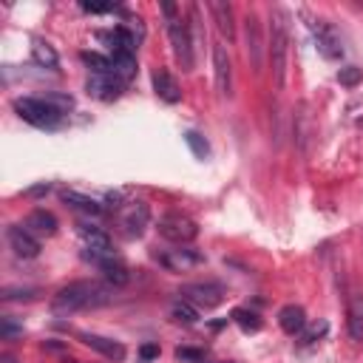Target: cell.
Wrapping results in <instances>:
<instances>
[{"label": "cell", "instance_id": "obj_1", "mask_svg": "<svg viewBox=\"0 0 363 363\" xmlns=\"http://www.w3.org/2000/svg\"><path fill=\"white\" fill-rule=\"evenodd\" d=\"M113 301V286L99 284V281H74L62 286L54 295V309L57 312H79V309H96Z\"/></svg>", "mask_w": 363, "mask_h": 363}, {"label": "cell", "instance_id": "obj_2", "mask_svg": "<svg viewBox=\"0 0 363 363\" xmlns=\"http://www.w3.org/2000/svg\"><path fill=\"white\" fill-rule=\"evenodd\" d=\"M269 60H272V74L275 85L284 88L286 79V51H289V31H286V14L281 9H272L269 14Z\"/></svg>", "mask_w": 363, "mask_h": 363}, {"label": "cell", "instance_id": "obj_3", "mask_svg": "<svg viewBox=\"0 0 363 363\" xmlns=\"http://www.w3.org/2000/svg\"><path fill=\"white\" fill-rule=\"evenodd\" d=\"M162 11L167 17V34H170L173 57L182 65V71H190L193 68V37H190V28H187V23L179 20L173 3H162Z\"/></svg>", "mask_w": 363, "mask_h": 363}, {"label": "cell", "instance_id": "obj_4", "mask_svg": "<svg viewBox=\"0 0 363 363\" xmlns=\"http://www.w3.org/2000/svg\"><path fill=\"white\" fill-rule=\"evenodd\" d=\"M14 111L20 113V119H26L34 128H57L65 116L45 96H20L14 99Z\"/></svg>", "mask_w": 363, "mask_h": 363}, {"label": "cell", "instance_id": "obj_5", "mask_svg": "<svg viewBox=\"0 0 363 363\" xmlns=\"http://www.w3.org/2000/svg\"><path fill=\"white\" fill-rule=\"evenodd\" d=\"M159 235H164L173 244H187V241H193L199 235V227L184 213H164L159 218Z\"/></svg>", "mask_w": 363, "mask_h": 363}, {"label": "cell", "instance_id": "obj_6", "mask_svg": "<svg viewBox=\"0 0 363 363\" xmlns=\"http://www.w3.org/2000/svg\"><path fill=\"white\" fill-rule=\"evenodd\" d=\"M184 301H190L196 309H213L224 301V286L216 281H196V284H184L179 292Z\"/></svg>", "mask_w": 363, "mask_h": 363}, {"label": "cell", "instance_id": "obj_7", "mask_svg": "<svg viewBox=\"0 0 363 363\" xmlns=\"http://www.w3.org/2000/svg\"><path fill=\"white\" fill-rule=\"evenodd\" d=\"M147 218H150V207H147L145 201L128 204V207L122 210V218H119L122 233H125L128 238H139V235L145 233V227H147Z\"/></svg>", "mask_w": 363, "mask_h": 363}, {"label": "cell", "instance_id": "obj_8", "mask_svg": "<svg viewBox=\"0 0 363 363\" xmlns=\"http://www.w3.org/2000/svg\"><path fill=\"white\" fill-rule=\"evenodd\" d=\"M213 74H216V88L218 94L230 96L233 94V62H230V54L221 43L213 45Z\"/></svg>", "mask_w": 363, "mask_h": 363}, {"label": "cell", "instance_id": "obj_9", "mask_svg": "<svg viewBox=\"0 0 363 363\" xmlns=\"http://www.w3.org/2000/svg\"><path fill=\"white\" fill-rule=\"evenodd\" d=\"M122 88H125V82L116 74H91L88 77V94L102 99V102L116 99L122 94Z\"/></svg>", "mask_w": 363, "mask_h": 363}, {"label": "cell", "instance_id": "obj_10", "mask_svg": "<svg viewBox=\"0 0 363 363\" xmlns=\"http://www.w3.org/2000/svg\"><path fill=\"white\" fill-rule=\"evenodd\" d=\"M85 255H88L91 261H96V267H99V272H102L105 284H111V286H125V284H128V278H130L128 267H125L122 261L111 258V252H108V255H94V252H85Z\"/></svg>", "mask_w": 363, "mask_h": 363}, {"label": "cell", "instance_id": "obj_11", "mask_svg": "<svg viewBox=\"0 0 363 363\" xmlns=\"http://www.w3.org/2000/svg\"><path fill=\"white\" fill-rule=\"evenodd\" d=\"M312 28H315V40H318L320 54H323L326 60H337V57L343 54V45H340L337 31H335V28H332L326 20H318Z\"/></svg>", "mask_w": 363, "mask_h": 363}, {"label": "cell", "instance_id": "obj_12", "mask_svg": "<svg viewBox=\"0 0 363 363\" xmlns=\"http://www.w3.org/2000/svg\"><path fill=\"white\" fill-rule=\"evenodd\" d=\"M6 238H9L11 250H14V255H20V258H37L40 255V241L26 227H9Z\"/></svg>", "mask_w": 363, "mask_h": 363}, {"label": "cell", "instance_id": "obj_13", "mask_svg": "<svg viewBox=\"0 0 363 363\" xmlns=\"http://www.w3.org/2000/svg\"><path fill=\"white\" fill-rule=\"evenodd\" d=\"M346 332L354 343L363 340V292H352L346 301Z\"/></svg>", "mask_w": 363, "mask_h": 363}, {"label": "cell", "instance_id": "obj_14", "mask_svg": "<svg viewBox=\"0 0 363 363\" xmlns=\"http://www.w3.org/2000/svg\"><path fill=\"white\" fill-rule=\"evenodd\" d=\"M82 343L91 346V349H96L102 357H108L113 363L125 360V346L119 340H111V337H102V335H82Z\"/></svg>", "mask_w": 363, "mask_h": 363}, {"label": "cell", "instance_id": "obj_15", "mask_svg": "<svg viewBox=\"0 0 363 363\" xmlns=\"http://www.w3.org/2000/svg\"><path fill=\"white\" fill-rule=\"evenodd\" d=\"M79 235H82L88 252H94V255H108L111 252V238H108L105 230L91 227V224H79Z\"/></svg>", "mask_w": 363, "mask_h": 363}, {"label": "cell", "instance_id": "obj_16", "mask_svg": "<svg viewBox=\"0 0 363 363\" xmlns=\"http://www.w3.org/2000/svg\"><path fill=\"white\" fill-rule=\"evenodd\" d=\"M207 9H210V14H213V20H216V28H218L227 40H233V37H235L233 6H230V3H224V0H213V3H207Z\"/></svg>", "mask_w": 363, "mask_h": 363}, {"label": "cell", "instance_id": "obj_17", "mask_svg": "<svg viewBox=\"0 0 363 363\" xmlns=\"http://www.w3.org/2000/svg\"><path fill=\"white\" fill-rule=\"evenodd\" d=\"M153 88H156V94L164 99V102H179L182 99V91H179V82L164 71V68H159V71H153Z\"/></svg>", "mask_w": 363, "mask_h": 363}, {"label": "cell", "instance_id": "obj_18", "mask_svg": "<svg viewBox=\"0 0 363 363\" xmlns=\"http://www.w3.org/2000/svg\"><path fill=\"white\" fill-rule=\"evenodd\" d=\"M60 199H62L68 207H74V210H79V213H85V216H99V213L105 210L99 201H94L91 196H82V193H77V190H62Z\"/></svg>", "mask_w": 363, "mask_h": 363}, {"label": "cell", "instance_id": "obj_19", "mask_svg": "<svg viewBox=\"0 0 363 363\" xmlns=\"http://www.w3.org/2000/svg\"><path fill=\"white\" fill-rule=\"evenodd\" d=\"M278 326H281L286 335L303 332V326H306V315H303V309H301V306H295V303L284 306V309L278 312Z\"/></svg>", "mask_w": 363, "mask_h": 363}, {"label": "cell", "instance_id": "obj_20", "mask_svg": "<svg viewBox=\"0 0 363 363\" xmlns=\"http://www.w3.org/2000/svg\"><path fill=\"white\" fill-rule=\"evenodd\" d=\"M26 230L28 233H37V235H54L57 233V218L48 210H34L26 218Z\"/></svg>", "mask_w": 363, "mask_h": 363}, {"label": "cell", "instance_id": "obj_21", "mask_svg": "<svg viewBox=\"0 0 363 363\" xmlns=\"http://www.w3.org/2000/svg\"><path fill=\"white\" fill-rule=\"evenodd\" d=\"M247 54H250L252 65L261 68V28H258L255 14H247Z\"/></svg>", "mask_w": 363, "mask_h": 363}, {"label": "cell", "instance_id": "obj_22", "mask_svg": "<svg viewBox=\"0 0 363 363\" xmlns=\"http://www.w3.org/2000/svg\"><path fill=\"white\" fill-rule=\"evenodd\" d=\"M162 264H167L170 269H187L193 264H201V252L196 250H170V255H162Z\"/></svg>", "mask_w": 363, "mask_h": 363}, {"label": "cell", "instance_id": "obj_23", "mask_svg": "<svg viewBox=\"0 0 363 363\" xmlns=\"http://www.w3.org/2000/svg\"><path fill=\"white\" fill-rule=\"evenodd\" d=\"M31 57H34V62L43 65V68H57V65H60L57 51H54L48 43H43V40H37V43L31 45Z\"/></svg>", "mask_w": 363, "mask_h": 363}, {"label": "cell", "instance_id": "obj_24", "mask_svg": "<svg viewBox=\"0 0 363 363\" xmlns=\"http://www.w3.org/2000/svg\"><path fill=\"white\" fill-rule=\"evenodd\" d=\"M111 62H113V74H116L122 82L136 74V60H133V54H111Z\"/></svg>", "mask_w": 363, "mask_h": 363}, {"label": "cell", "instance_id": "obj_25", "mask_svg": "<svg viewBox=\"0 0 363 363\" xmlns=\"http://www.w3.org/2000/svg\"><path fill=\"white\" fill-rule=\"evenodd\" d=\"M170 315H173V318H176L179 323H187V326L199 320V309H196V306H193L190 301H184V298L173 303V309H170Z\"/></svg>", "mask_w": 363, "mask_h": 363}, {"label": "cell", "instance_id": "obj_26", "mask_svg": "<svg viewBox=\"0 0 363 363\" xmlns=\"http://www.w3.org/2000/svg\"><path fill=\"white\" fill-rule=\"evenodd\" d=\"M82 62L91 65L94 74H113L111 57H102V54H96V51H85V54H82Z\"/></svg>", "mask_w": 363, "mask_h": 363}, {"label": "cell", "instance_id": "obj_27", "mask_svg": "<svg viewBox=\"0 0 363 363\" xmlns=\"http://www.w3.org/2000/svg\"><path fill=\"white\" fill-rule=\"evenodd\" d=\"M233 320H235L241 329H247V332H258V329H261V318H258L255 312H250V309H235V312H233Z\"/></svg>", "mask_w": 363, "mask_h": 363}, {"label": "cell", "instance_id": "obj_28", "mask_svg": "<svg viewBox=\"0 0 363 363\" xmlns=\"http://www.w3.org/2000/svg\"><path fill=\"white\" fill-rule=\"evenodd\" d=\"M184 142L190 145V150H193V156H199V159H204V156L210 153V147H207V142H204V136H199L196 130H187V133H184Z\"/></svg>", "mask_w": 363, "mask_h": 363}, {"label": "cell", "instance_id": "obj_29", "mask_svg": "<svg viewBox=\"0 0 363 363\" xmlns=\"http://www.w3.org/2000/svg\"><path fill=\"white\" fill-rule=\"evenodd\" d=\"M360 77H363V71H360L357 65H346V68H340V71H337V82H340V85H346V88L357 85V82H360Z\"/></svg>", "mask_w": 363, "mask_h": 363}, {"label": "cell", "instance_id": "obj_30", "mask_svg": "<svg viewBox=\"0 0 363 363\" xmlns=\"http://www.w3.org/2000/svg\"><path fill=\"white\" fill-rule=\"evenodd\" d=\"M176 357L179 360H190V363H201L204 352H199V349H176Z\"/></svg>", "mask_w": 363, "mask_h": 363}, {"label": "cell", "instance_id": "obj_31", "mask_svg": "<svg viewBox=\"0 0 363 363\" xmlns=\"http://www.w3.org/2000/svg\"><path fill=\"white\" fill-rule=\"evenodd\" d=\"M85 11H94V14H102V11H116L113 3H82Z\"/></svg>", "mask_w": 363, "mask_h": 363}, {"label": "cell", "instance_id": "obj_32", "mask_svg": "<svg viewBox=\"0 0 363 363\" xmlns=\"http://www.w3.org/2000/svg\"><path fill=\"white\" fill-rule=\"evenodd\" d=\"M0 332H3V337L9 340V337H14V335H17V332H23V329H20V326H14V323H11V318H6V320H3V329H0Z\"/></svg>", "mask_w": 363, "mask_h": 363}, {"label": "cell", "instance_id": "obj_33", "mask_svg": "<svg viewBox=\"0 0 363 363\" xmlns=\"http://www.w3.org/2000/svg\"><path fill=\"white\" fill-rule=\"evenodd\" d=\"M323 332H326V323L320 320V323H315V326H312V329H309V332L303 335V340L309 343V340H315V337H318V335H323Z\"/></svg>", "mask_w": 363, "mask_h": 363}, {"label": "cell", "instance_id": "obj_34", "mask_svg": "<svg viewBox=\"0 0 363 363\" xmlns=\"http://www.w3.org/2000/svg\"><path fill=\"white\" fill-rule=\"evenodd\" d=\"M139 354H142L145 360H153V357H159V346L147 343V346H142V349H139Z\"/></svg>", "mask_w": 363, "mask_h": 363}, {"label": "cell", "instance_id": "obj_35", "mask_svg": "<svg viewBox=\"0 0 363 363\" xmlns=\"http://www.w3.org/2000/svg\"><path fill=\"white\" fill-rule=\"evenodd\" d=\"M28 193H31V196H37V193H48V184H40V187H31Z\"/></svg>", "mask_w": 363, "mask_h": 363}, {"label": "cell", "instance_id": "obj_36", "mask_svg": "<svg viewBox=\"0 0 363 363\" xmlns=\"http://www.w3.org/2000/svg\"><path fill=\"white\" fill-rule=\"evenodd\" d=\"M0 363H17V360H14L11 354H3V357H0Z\"/></svg>", "mask_w": 363, "mask_h": 363}, {"label": "cell", "instance_id": "obj_37", "mask_svg": "<svg viewBox=\"0 0 363 363\" xmlns=\"http://www.w3.org/2000/svg\"><path fill=\"white\" fill-rule=\"evenodd\" d=\"M65 363H77V360H65Z\"/></svg>", "mask_w": 363, "mask_h": 363}]
</instances>
